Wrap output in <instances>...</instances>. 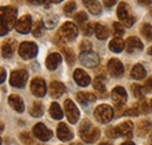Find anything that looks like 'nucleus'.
Listing matches in <instances>:
<instances>
[{
  "label": "nucleus",
  "instance_id": "nucleus-18",
  "mask_svg": "<svg viewBox=\"0 0 152 145\" xmlns=\"http://www.w3.org/2000/svg\"><path fill=\"white\" fill-rule=\"evenodd\" d=\"M62 61V56L58 54V53H53L50 54L47 60H46V67L49 69V70H55L57 67L60 66Z\"/></svg>",
  "mask_w": 152,
  "mask_h": 145
},
{
  "label": "nucleus",
  "instance_id": "nucleus-2",
  "mask_svg": "<svg viewBox=\"0 0 152 145\" xmlns=\"http://www.w3.org/2000/svg\"><path fill=\"white\" fill-rule=\"evenodd\" d=\"M80 135L86 143H94L99 137V130L89 121H83L80 127Z\"/></svg>",
  "mask_w": 152,
  "mask_h": 145
},
{
  "label": "nucleus",
  "instance_id": "nucleus-43",
  "mask_svg": "<svg viewBox=\"0 0 152 145\" xmlns=\"http://www.w3.org/2000/svg\"><path fill=\"white\" fill-rule=\"evenodd\" d=\"M107 135H108V137H110V138H116V137H119V133L117 132L116 127L108 129V130H107Z\"/></svg>",
  "mask_w": 152,
  "mask_h": 145
},
{
  "label": "nucleus",
  "instance_id": "nucleus-39",
  "mask_svg": "<svg viewBox=\"0 0 152 145\" xmlns=\"http://www.w3.org/2000/svg\"><path fill=\"white\" fill-rule=\"evenodd\" d=\"M88 20V14L86 12H78L75 14V21L80 25H84V22Z\"/></svg>",
  "mask_w": 152,
  "mask_h": 145
},
{
  "label": "nucleus",
  "instance_id": "nucleus-30",
  "mask_svg": "<svg viewBox=\"0 0 152 145\" xmlns=\"http://www.w3.org/2000/svg\"><path fill=\"white\" fill-rule=\"evenodd\" d=\"M31 115L33 117H41L42 114H43V109H42V105L40 102H34L32 108H31Z\"/></svg>",
  "mask_w": 152,
  "mask_h": 145
},
{
  "label": "nucleus",
  "instance_id": "nucleus-5",
  "mask_svg": "<svg viewBox=\"0 0 152 145\" xmlns=\"http://www.w3.org/2000/svg\"><path fill=\"white\" fill-rule=\"evenodd\" d=\"M77 33H78V29H77V27H76L75 23H72V22H66V23H63L62 25V27L60 28V31H58V36L63 40H68V41H70V40H74L76 36H77Z\"/></svg>",
  "mask_w": 152,
  "mask_h": 145
},
{
  "label": "nucleus",
  "instance_id": "nucleus-1",
  "mask_svg": "<svg viewBox=\"0 0 152 145\" xmlns=\"http://www.w3.org/2000/svg\"><path fill=\"white\" fill-rule=\"evenodd\" d=\"M0 18H1V35H5L10 29L15 27V18H17V10L12 6L1 7L0 10Z\"/></svg>",
  "mask_w": 152,
  "mask_h": 145
},
{
  "label": "nucleus",
  "instance_id": "nucleus-10",
  "mask_svg": "<svg viewBox=\"0 0 152 145\" xmlns=\"http://www.w3.org/2000/svg\"><path fill=\"white\" fill-rule=\"evenodd\" d=\"M33 135H34L38 139H40V141L46 142V141H49V139L52 138L53 131L49 130L43 123H38V124H35L34 127H33Z\"/></svg>",
  "mask_w": 152,
  "mask_h": 145
},
{
  "label": "nucleus",
  "instance_id": "nucleus-23",
  "mask_svg": "<svg viewBox=\"0 0 152 145\" xmlns=\"http://www.w3.org/2000/svg\"><path fill=\"white\" fill-rule=\"evenodd\" d=\"M84 6L90 11L91 14L98 15L102 12V6L99 5V2L97 0H82Z\"/></svg>",
  "mask_w": 152,
  "mask_h": 145
},
{
  "label": "nucleus",
  "instance_id": "nucleus-27",
  "mask_svg": "<svg viewBox=\"0 0 152 145\" xmlns=\"http://www.w3.org/2000/svg\"><path fill=\"white\" fill-rule=\"evenodd\" d=\"M95 34L97 39H99V40H105V39L109 36L110 33H109V29H108L105 26H103V25H101V23H96Z\"/></svg>",
  "mask_w": 152,
  "mask_h": 145
},
{
  "label": "nucleus",
  "instance_id": "nucleus-13",
  "mask_svg": "<svg viewBox=\"0 0 152 145\" xmlns=\"http://www.w3.org/2000/svg\"><path fill=\"white\" fill-rule=\"evenodd\" d=\"M31 28H32V18L28 14L21 17L15 23V29L21 34H27L31 31Z\"/></svg>",
  "mask_w": 152,
  "mask_h": 145
},
{
  "label": "nucleus",
  "instance_id": "nucleus-12",
  "mask_svg": "<svg viewBox=\"0 0 152 145\" xmlns=\"http://www.w3.org/2000/svg\"><path fill=\"white\" fill-rule=\"evenodd\" d=\"M31 90L32 92L38 96V97H43L46 91H47V88H46V82L41 78V77H35L32 80L31 82Z\"/></svg>",
  "mask_w": 152,
  "mask_h": 145
},
{
  "label": "nucleus",
  "instance_id": "nucleus-29",
  "mask_svg": "<svg viewBox=\"0 0 152 145\" xmlns=\"http://www.w3.org/2000/svg\"><path fill=\"white\" fill-rule=\"evenodd\" d=\"M58 22V18L55 14H49L47 17H45L43 19V26L47 28V29H53Z\"/></svg>",
  "mask_w": 152,
  "mask_h": 145
},
{
  "label": "nucleus",
  "instance_id": "nucleus-22",
  "mask_svg": "<svg viewBox=\"0 0 152 145\" xmlns=\"http://www.w3.org/2000/svg\"><path fill=\"white\" fill-rule=\"evenodd\" d=\"M14 49H15V41L8 40V41H6V42L2 45L1 54H2V56H4L5 59H10V57L13 56Z\"/></svg>",
  "mask_w": 152,
  "mask_h": 145
},
{
  "label": "nucleus",
  "instance_id": "nucleus-35",
  "mask_svg": "<svg viewBox=\"0 0 152 145\" xmlns=\"http://www.w3.org/2000/svg\"><path fill=\"white\" fill-rule=\"evenodd\" d=\"M62 53L66 57V61L69 63V64H73L75 62V54L73 51H70L69 48H63L62 49Z\"/></svg>",
  "mask_w": 152,
  "mask_h": 145
},
{
  "label": "nucleus",
  "instance_id": "nucleus-55",
  "mask_svg": "<svg viewBox=\"0 0 152 145\" xmlns=\"http://www.w3.org/2000/svg\"><path fill=\"white\" fill-rule=\"evenodd\" d=\"M72 145H82V144H80V143H74V144H72Z\"/></svg>",
  "mask_w": 152,
  "mask_h": 145
},
{
  "label": "nucleus",
  "instance_id": "nucleus-16",
  "mask_svg": "<svg viewBox=\"0 0 152 145\" xmlns=\"http://www.w3.org/2000/svg\"><path fill=\"white\" fill-rule=\"evenodd\" d=\"M140 51H143V43L138 37L131 36L126 40V52L128 53L133 54V53L140 52Z\"/></svg>",
  "mask_w": 152,
  "mask_h": 145
},
{
  "label": "nucleus",
  "instance_id": "nucleus-7",
  "mask_svg": "<svg viewBox=\"0 0 152 145\" xmlns=\"http://www.w3.org/2000/svg\"><path fill=\"white\" fill-rule=\"evenodd\" d=\"M27 78H28V74L26 70H14V72L11 74V78H10V83L12 87H15V88H23L26 86V82H27Z\"/></svg>",
  "mask_w": 152,
  "mask_h": 145
},
{
  "label": "nucleus",
  "instance_id": "nucleus-28",
  "mask_svg": "<svg viewBox=\"0 0 152 145\" xmlns=\"http://www.w3.org/2000/svg\"><path fill=\"white\" fill-rule=\"evenodd\" d=\"M49 114H50V116H52L53 118H55V119H61V118L63 117V111H62V109L60 107V104L56 103V102H54V103L50 104Z\"/></svg>",
  "mask_w": 152,
  "mask_h": 145
},
{
  "label": "nucleus",
  "instance_id": "nucleus-21",
  "mask_svg": "<svg viewBox=\"0 0 152 145\" xmlns=\"http://www.w3.org/2000/svg\"><path fill=\"white\" fill-rule=\"evenodd\" d=\"M66 91V87L64 84H62L61 82H57V81H54L50 83V87H49V94L52 97L54 98H57L60 96H62V94Z\"/></svg>",
  "mask_w": 152,
  "mask_h": 145
},
{
  "label": "nucleus",
  "instance_id": "nucleus-41",
  "mask_svg": "<svg viewBox=\"0 0 152 145\" xmlns=\"http://www.w3.org/2000/svg\"><path fill=\"white\" fill-rule=\"evenodd\" d=\"M114 31H115L116 37L122 36L124 34V27H123L122 23H119V22H114Z\"/></svg>",
  "mask_w": 152,
  "mask_h": 145
},
{
  "label": "nucleus",
  "instance_id": "nucleus-38",
  "mask_svg": "<svg viewBox=\"0 0 152 145\" xmlns=\"http://www.w3.org/2000/svg\"><path fill=\"white\" fill-rule=\"evenodd\" d=\"M75 10H76L75 1H69V2H67V5H66L64 8H63L66 15H72V13H73Z\"/></svg>",
  "mask_w": 152,
  "mask_h": 145
},
{
  "label": "nucleus",
  "instance_id": "nucleus-36",
  "mask_svg": "<svg viewBox=\"0 0 152 145\" xmlns=\"http://www.w3.org/2000/svg\"><path fill=\"white\" fill-rule=\"evenodd\" d=\"M83 27H82V31H83V34L87 36L91 35L93 34V32H95V26L93 22H88V23H84V25H82Z\"/></svg>",
  "mask_w": 152,
  "mask_h": 145
},
{
  "label": "nucleus",
  "instance_id": "nucleus-47",
  "mask_svg": "<svg viewBox=\"0 0 152 145\" xmlns=\"http://www.w3.org/2000/svg\"><path fill=\"white\" fill-rule=\"evenodd\" d=\"M116 2H117V0H103L104 6L108 7V8H110V7H113L114 5H116Z\"/></svg>",
  "mask_w": 152,
  "mask_h": 145
},
{
  "label": "nucleus",
  "instance_id": "nucleus-48",
  "mask_svg": "<svg viewBox=\"0 0 152 145\" xmlns=\"http://www.w3.org/2000/svg\"><path fill=\"white\" fill-rule=\"evenodd\" d=\"M28 1L31 4H33V5H43L46 0H28Z\"/></svg>",
  "mask_w": 152,
  "mask_h": 145
},
{
  "label": "nucleus",
  "instance_id": "nucleus-34",
  "mask_svg": "<svg viewBox=\"0 0 152 145\" xmlns=\"http://www.w3.org/2000/svg\"><path fill=\"white\" fill-rule=\"evenodd\" d=\"M131 88H132V92L136 98H138V100H143L144 98V96H145V89H143L138 84H132Z\"/></svg>",
  "mask_w": 152,
  "mask_h": 145
},
{
  "label": "nucleus",
  "instance_id": "nucleus-53",
  "mask_svg": "<svg viewBox=\"0 0 152 145\" xmlns=\"http://www.w3.org/2000/svg\"><path fill=\"white\" fill-rule=\"evenodd\" d=\"M149 54L152 55V47H151V48H150V49H149Z\"/></svg>",
  "mask_w": 152,
  "mask_h": 145
},
{
  "label": "nucleus",
  "instance_id": "nucleus-3",
  "mask_svg": "<svg viewBox=\"0 0 152 145\" xmlns=\"http://www.w3.org/2000/svg\"><path fill=\"white\" fill-rule=\"evenodd\" d=\"M94 116L99 123H109L114 117V109L108 104H101L95 109Z\"/></svg>",
  "mask_w": 152,
  "mask_h": 145
},
{
  "label": "nucleus",
  "instance_id": "nucleus-56",
  "mask_svg": "<svg viewBox=\"0 0 152 145\" xmlns=\"http://www.w3.org/2000/svg\"><path fill=\"white\" fill-rule=\"evenodd\" d=\"M13 1H21V0H13Z\"/></svg>",
  "mask_w": 152,
  "mask_h": 145
},
{
  "label": "nucleus",
  "instance_id": "nucleus-4",
  "mask_svg": "<svg viewBox=\"0 0 152 145\" xmlns=\"http://www.w3.org/2000/svg\"><path fill=\"white\" fill-rule=\"evenodd\" d=\"M117 17H118L119 20L123 21V23L126 27H131L133 23H134V21H136V19L130 14L129 8H128V5L125 2H121L118 5V7H117Z\"/></svg>",
  "mask_w": 152,
  "mask_h": 145
},
{
  "label": "nucleus",
  "instance_id": "nucleus-50",
  "mask_svg": "<svg viewBox=\"0 0 152 145\" xmlns=\"http://www.w3.org/2000/svg\"><path fill=\"white\" fill-rule=\"evenodd\" d=\"M138 1L142 5H151L152 4V0H138Z\"/></svg>",
  "mask_w": 152,
  "mask_h": 145
},
{
  "label": "nucleus",
  "instance_id": "nucleus-25",
  "mask_svg": "<svg viewBox=\"0 0 152 145\" xmlns=\"http://www.w3.org/2000/svg\"><path fill=\"white\" fill-rule=\"evenodd\" d=\"M124 47H125V43L121 37H115L109 43V48L114 53H121L124 49Z\"/></svg>",
  "mask_w": 152,
  "mask_h": 145
},
{
  "label": "nucleus",
  "instance_id": "nucleus-52",
  "mask_svg": "<svg viewBox=\"0 0 152 145\" xmlns=\"http://www.w3.org/2000/svg\"><path fill=\"white\" fill-rule=\"evenodd\" d=\"M50 1H52V2H55V4H57V2H61L62 0H50Z\"/></svg>",
  "mask_w": 152,
  "mask_h": 145
},
{
  "label": "nucleus",
  "instance_id": "nucleus-24",
  "mask_svg": "<svg viewBox=\"0 0 152 145\" xmlns=\"http://www.w3.org/2000/svg\"><path fill=\"white\" fill-rule=\"evenodd\" d=\"M76 98L80 103L82 104H88V103H93L96 101V96L91 92H77Z\"/></svg>",
  "mask_w": 152,
  "mask_h": 145
},
{
  "label": "nucleus",
  "instance_id": "nucleus-26",
  "mask_svg": "<svg viewBox=\"0 0 152 145\" xmlns=\"http://www.w3.org/2000/svg\"><path fill=\"white\" fill-rule=\"evenodd\" d=\"M146 76V72L142 64H136L131 70V77L134 80H143Z\"/></svg>",
  "mask_w": 152,
  "mask_h": 145
},
{
  "label": "nucleus",
  "instance_id": "nucleus-14",
  "mask_svg": "<svg viewBox=\"0 0 152 145\" xmlns=\"http://www.w3.org/2000/svg\"><path fill=\"white\" fill-rule=\"evenodd\" d=\"M108 70L110 72L111 76L114 77H119L123 75L124 72V67H123V63L117 60V59H111L109 62H108Z\"/></svg>",
  "mask_w": 152,
  "mask_h": 145
},
{
  "label": "nucleus",
  "instance_id": "nucleus-20",
  "mask_svg": "<svg viewBox=\"0 0 152 145\" xmlns=\"http://www.w3.org/2000/svg\"><path fill=\"white\" fill-rule=\"evenodd\" d=\"M132 129H133V124H132V122H130V121L122 122L121 124H118V125L116 127V130H117V132L119 133V136H128V137L131 136Z\"/></svg>",
  "mask_w": 152,
  "mask_h": 145
},
{
  "label": "nucleus",
  "instance_id": "nucleus-31",
  "mask_svg": "<svg viewBox=\"0 0 152 145\" xmlns=\"http://www.w3.org/2000/svg\"><path fill=\"white\" fill-rule=\"evenodd\" d=\"M151 127H152V124L150 122L143 121V122L139 124V127H138V133H139L140 136H145L146 133H149V131L151 130Z\"/></svg>",
  "mask_w": 152,
  "mask_h": 145
},
{
  "label": "nucleus",
  "instance_id": "nucleus-44",
  "mask_svg": "<svg viewBox=\"0 0 152 145\" xmlns=\"http://www.w3.org/2000/svg\"><path fill=\"white\" fill-rule=\"evenodd\" d=\"M144 88H145V91H146V92H152V77H149V78L145 81Z\"/></svg>",
  "mask_w": 152,
  "mask_h": 145
},
{
  "label": "nucleus",
  "instance_id": "nucleus-11",
  "mask_svg": "<svg viewBox=\"0 0 152 145\" xmlns=\"http://www.w3.org/2000/svg\"><path fill=\"white\" fill-rule=\"evenodd\" d=\"M111 98L114 101L115 105L118 108H122L128 100V94L123 87H116L111 92Z\"/></svg>",
  "mask_w": 152,
  "mask_h": 145
},
{
  "label": "nucleus",
  "instance_id": "nucleus-46",
  "mask_svg": "<svg viewBox=\"0 0 152 145\" xmlns=\"http://www.w3.org/2000/svg\"><path fill=\"white\" fill-rule=\"evenodd\" d=\"M150 111H151V109H150L149 103H148V102H143V103H142V112H143V114H149Z\"/></svg>",
  "mask_w": 152,
  "mask_h": 145
},
{
  "label": "nucleus",
  "instance_id": "nucleus-40",
  "mask_svg": "<svg viewBox=\"0 0 152 145\" xmlns=\"http://www.w3.org/2000/svg\"><path fill=\"white\" fill-rule=\"evenodd\" d=\"M20 139H21V142L22 143H25V144H33V138H32V136H29V133L28 132H21L20 133Z\"/></svg>",
  "mask_w": 152,
  "mask_h": 145
},
{
  "label": "nucleus",
  "instance_id": "nucleus-51",
  "mask_svg": "<svg viewBox=\"0 0 152 145\" xmlns=\"http://www.w3.org/2000/svg\"><path fill=\"white\" fill-rule=\"evenodd\" d=\"M122 145H134V144H133L132 142H124Z\"/></svg>",
  "mask_w": 152,
  "mask_h": 145
},
{
  "label": "nucleus",
  "instance_id": "nucleus-19",
  "mask_svg": "<svg viewBox=\"0 0 152 145\" xmlns=\"http://www.w3.org/2000/svg\"><path fill=\"white\" fill-rule=\"evenodd\" d=\"M8 104L18 112H23V110H25L23 101L18 95H11L8 97Z\"/></svg>",
  "mask_w": 152,
  "mask_h": 145
},
{
  "label": "nucleus",
  "instance_id": "nucleus-45",
  "mask_svg": "<svg viewBox=\"0 0 152 145\" xmlns=\"http://www.w3.org/2000/svg\"><path fill=\"white\" fill-rule=\"evenodd\" d=\"M126 115H129V116H137L138 114H139V111H138V109L137 107H132V108H130L129 110H126V112H125Z\"/></svg>",
  "mask_w": 152,
  "mask_h": 145
},
{
  "label": "nucleus",
  "instance_id": "nucleus-17",
  "mask_svg": "<svg viewBox=\"0 0 152 145\" xmlns=\"http://www.w3.org/2000/svg\"><path fill=\"white\" fill-rule=\"evenodd\" d=\"M74 80L80 87H87L90 84V76L82 69H76L74 72Z\"/></svg>",
  "mask_w": 152,
  "mask_h": 145
},
{
  "label": "nucleus",
  "instance_id": "nucleus-37",
  "mask_svg": "<svg viewBox=\"0 0 152 145\" xmlns=\"http://www.w3.org/2000/svg\"><path fill=\"white\" fill-rule=\"evenodd\" d=\"M42 26H43V22H41V21H37V22L34 23L33 35L35 36V37H41V36H42V32H43Z\"/></svg>",
  "mask_w": 152,
  "mask_h": 145
},
{
  "label": "nucleus",
  "instance_id": "nucleus-33",
  "mask_svg": "<svg viewBox=\"0 0 152 145\" xmlns=\"http://www.w3.org/2000/svg\"><path fill=\"white\" fill-rule=\"evenodd\" d=\"M94 88L99 92H105V82L104 77H96L94 80Z\"/></svg>",
  "mask_w": 152,
  "mask_h": 145
},
{
  "label": "nucleus",
  "instance_id": "nucleus-54",
  "mask_svg": "<svg viewBox=\"0 0 152 145\" xmlns=\"http://www.w3.org/2000/svg\"><path fill=\"white\" fill-rule=\"evenodd\" d=\"M99 145H110V144H108V143H102V144H99Z\"/></svg>",
  "mask_w": 152,
  "mask_h": 145
},
{
  "label": "nucleus",
  "instance_id": "nucleus-32",
  "mask_svg": "<svg viewBox=\"0 0 152 145\" xmlns=\"http://www.w3.org/2000/svg\"><path fill=\"white\" fill-rule=\"evenodd\" d=\"M140 33L146 40H152V27L150 23H144L140 28Z\"/></svg>",
  "mask_w": 152,
  "mask_h": 145
},
{
  "label": "nucleus",
  "instance_id": "nucleus-49",
  "mask_svg": "<svg viewBox=\"0 0 152 145\" xmlns=\"http://www.w3.org/2000/svg\"><path fill=\"white\" fill-rule=\"evenodd\" d=\"M0 70H1V80H0V82H1V83H4V82H5V80H6V72H5V69H4V68H1Z\"/></svg>",
  "mask_w": 152,
  "mask_h": 145
},
{
  "label": "nucleus",
  "instance_id": "nucleus-57",
  "mask_svg": "<svg viewBox=\"0 0 152 145\" xmlns=\"http://www.w3.org/2000/svg\"><path fill=\"white\" fill-rule=\"evenodd\" d=\"M151 108H152V100H151Z\"/></svg>",
  "mask_w": 152,
  "mask_h": 145
},
{
  "label": "nucleus",
  "instance_id": "nucleus-15",
  "mask_svg": "<svg viewBox=\"0 0 152 145\" xmlns=\"http://www.w3.org/2000/svg\"><path fill=\"white\" fill-rule=\"evenodd\" d=\"M57 137L58 139H61L62 142H68L74 137L73 131L69 129V127L66 123H60L57 125Z\"/></svg>",
  "mask_w": 152,
  "mask_h": 145
},
{
  "label": "nucleus",
  "instance_id": "nucleus-9",
  "mask_svg": "<svg viewBox=\"0 0 152 145\" xmlns=\"http://www.w3.org/2000/svg\"><path fill=\"white\" fill-rule=\"evenodd\" d=\"M80 61L88 68H95L99 64V56L95 52H86L80 55Z\"/></svg>",
  "mask_w": 152,
  "mask_h": 145
},
{
  "label": "nucleus",
  "instance_id": "nucleus-8",
  "mask_svg": "<svg viewBox=\"0 0 152 145\" xmlns=\"http://www.w3.org/2000/svg\"><path fill=\"white\" fill-rule=\"evenodd\" d=\"M64 111H66V115H67L68 121L72 124H75L76 122L78 121V118H80V111H78V109L75 105V103L72 100H66L64 101Z\"/></svg>",
  "mask_w": 152,
  "mask_h": 145
},
{
  "label": "nucleus",
  "instance_id": "nucleus-42",
  "mask_svg": "<svg viewBox=\"0 0 152 145\" xmlns=\"http://www.w3.org/2000/svg\"><path fill=\"white\" fill-rule=\"evenodd\" d=\"M90 49H91V43H90L89 41L84 40V41H82V42H81V45H80V51H81L82 53L90 52Z\"/></svg>",
  "mask_w": 152,
  "mask_h": 145
},
{
  "label": "nucleus",
  "instance_id": "nucleus-6",
  "mask_svg": "<svg viewBox=\"0 0 152 145\" xmlns=\"http://www.w3.org/2000/svg\"><path fill=\"white\" fill-rule=\"evenodd\" d=\"M19 55L22 59H26V60L33 59L38 55V46L29 41L22 42L19 47Z\"/></svg>",
  "mask_w": 152,
  "mask_h": 145
}]
</instances>
